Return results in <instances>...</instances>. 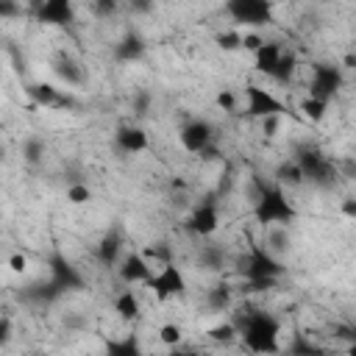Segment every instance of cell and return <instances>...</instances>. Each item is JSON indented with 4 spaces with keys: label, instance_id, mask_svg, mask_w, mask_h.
<instances>
[{
    "label": "cell",
    "instance_id": "1",
    "mask_svg": "<svg viewBox=\"0 0 356 356\" xmlns=\"http://www.w3.org/2000/svg\"><path fill=\"white\" fill-rule=\"evenodd\" d=\"M286 273L284 261L270 250V245L250 242L245 256L239 259V275L245 281V292H267L278 284V278Z\"/></svg>",
    "mask_w": 356,
    "mask_h": 356
},
{
    "label": "cell",
    "instance_id": "2",
    "mask_svg": "<svg viewBox=\"0 0 356 356\" xmlns=\"http://www.w3.org/2000/svg\"><path fill=\"white\" fill-rule=\"evenodd\" d=\"M239 325V339L248 350L253 353H275L281 350V334L284 325L281 320L267 312V309H245L236 320Z\"/></svg>",
    "mask_w": 356,
    "mask_h": 356
},
{
    "label": "cell",
    "instance_id": "3",
    "mask_svg": "<svg viewBox=\"0 0 356 356\" xmlns=\"http://www.w3.org/2000/svg\"><path fill=\"white\" fill-rule=\"evenodd\" d=\"M253 220L264 228H286L298 220V206L289 200L281 184H261L256 181L253 197Z\"/></svg>",
    "mask_w": 356,
    "mask_h": 356
},
{
    "label": "cell",
    "instance_id": "4",
    "mask_svg": "<svg viewBox=\"0 0 356 356\" xmlns=\"http://www.w3.org/2000/svg\"><path fill=\"white\" fill-rule=\"evenodd\" d=\"M225 14L236 28L261 31L275 17V0H225Z\"/></svg>",
    "mask_w": 356,
    "mask_h": 356
},
{
    "label": "cell",
    "instance_id": "5",
    "mask_svg": "<svg viewBox=\"0 0 356 356\" xmlns=\"http://www.w3.org/2000/svg\"><path fill=\"white\" fill-rule=\"evenodd\" d=\"M150 289V295L159 300V303H170V300H178L186 295L189 289V281H186V273L175 264V261H164L153 270L150 281L145 284Z\"/></svg>",
    "mask_w": 356,
    "mask_h": 356
},
{
    "label": "cell",
    "instance_id": "6",
    "mask_svg": "<svg viewBox=\"0 0 356 356\" xmlns=\"http://www.w3.org/2000/svg\"><path fill=\"white\" fill-rule=\"evenodd\" d=\"M295 159H298V164H300V170L306 175V184H312L317 189H334V184H337V167H334V161L325 153H320L317 147H309L306 145V147H298Z\"/></svg>",
    "mask_w": 356,
    "mask_h": 356
},
{
    "label": "cell",
    "instance_id": "7",
    "mask_svg": "<svg viewBox=\"0 0 356 356\" xmlns=\"http://www.w3.org/2000/svg\"><path fill=\"white\" fill-rule=\"evenodd\" d=\"M345 86V72L339 64L334 61H314L312 72H309V83H306V95L320 97V100H334Z\"/></svg>",
    "mask_w": 356,
    "mask_h": 356
},
{
    "label": "cell",
    "instance_id": "8",
    "mask_svg": "<svg viewBox=\"0 0 356 356\" xmlns=\"http://www.w3.org/2000/svg\"><path fill=\"white\" fill-rule=\"evenodd\" d=\"M242 114L248 120L261 122L267 117H284L286 114V106L267 86H261V83H245V111Z\"/></svg>",
    "mask_w": 356,
    "mask_h": 356
},
{
    "label": "cell",
    "instance_id": "9",
    "mask_svg": "<svg viewBox=\"0 0 356 356\" xmlns=\"http://www.w3.org/2000/svg\"><path fill=\"white\" fill-rule=\"evenodd\" d=\"M220 206L214 200H200L189 209V214L184 217V231L195 239H209L220 231Z\"/></svg>",
    "mask_w": 356,
    "mask_h": 356
},
{
    "label": "cell",
    "instance_id": "10",
    "mask_svg": "<svg viewBox=\"0 0 356 356\" xmlns=\"http://www.w3.org/2000/svg\"><path fill=\"white\" fill-rule=\"evenodd\" d=\"M178 142L186 153H197L203 156L211 145H214V125L206 117H189L186 122H181L178 128Z\"/></svg>",
    "mask_w": 356,
    "mask_h": 356
},
{
    "label": "cell",
    "instance_id": "11",
    "mask_svg": "<svg viewBox=\"0 0 356 356\" xmlns=\"http://www.w3.org/2000/svg\"><path fill=\"white\" fill-rule=\"evenodd\" d=\"M114 270H117V278H120L122 286H139V284L150 281L156 264L147 259L145 250H125Z\"/></svg>",
    "mask_w": 356,
    "mask_h": 356
},
{
    "label": "cell",
    "instance_id": "12",
    "mask_svg": "<svg viewBox=\"0 0 356 356\" xmlns=\"http://www.w3.org/2000/svg\"><path fill=\"white\" fill-rule=\"evenodd\" d=\"M31 6L44 28H70L75 22V0H31Z\"/></svg>",
    "mask_w": 356,
    "mask_h": 356
},
{
    "label": "cell",
    "instance_id": "13",
    "mask_svg": "<svg viewBox=\"0 0 356 356\" xmlns=\"http://www.w3.org/2000/svg\"><path fill=\"white\" fill-rule=\"evenodd\" d=\"M47 275L61 286L64 295H67V292H78V289L86 286L83 273H81L64 253H50V256H47Z\"/></svg>",
    "mask_w": 356,
    "mask_h": 356
},
{
    "label": "cell",
    "instance_id": "14",
    "mask_svg": "<svg viewBox=\"0 0 356 356\" xmlns=\"http://www.w3.org/2000/svg\"><path fill=\"white\" fill-rule=\"evenodd\" d=\"M150 147V136L142 125L136 122H125L114 131V150L122 153V156H139Z\"/></svg>",
    "mask_w": 356,
    "mask_h": 356
},
{
    "label": "cell",
    "instance_id": "15",
    "mask_svg": "<svg viewBox=\"0 0 356 356\" xmlns=\"http://www.w3.org/2000/svg\"><path fill=\"white\" fill-rule=\"evenodd\" d=\"M25 95L33 106L39 108H67L72 106V97L64 95L56 83H47V81H36V83H28L25 86Z\"/></svg>",
    "mask_w": 356,
    "mask_h": 356
},
{
    "label": "cell",
    "instance_id": "16",
    "mask_svg": "<svg viewBox=\"0 0 356 356\" xmlns=\"http://www.w3.org/2000/svg\"><path fill=\"white\" fill-rule=\"evenodd\" d=\"M145 53H147V42H145L142 33H136V31L122 33V36L114 42V47H111V58H114L117 64H136V61L145 58Z\"/></svg>",
    "mask_w": 356,
    "mask_h": 356
},
{
    "label": "cell",
    "instance_id": "17",
    "mask_svg": "<svg viewBox=\"0 0 356 356\" xmlns=\"http://www.w3.org/2000/svg\"><path fill=\"white\" fill-rule=\"evenodd\" d=\"M50 70H53V75H56L67 89H75V86H81V83L86 81V70H83V64H81L78 58H72L70 53H58V56L53 58Z\"/></svg>",
    "mask_w": 356,
    "mask_h": 356
},
{
    "label": "cell",
    "instance_id": "18",
    "mask_svg": "<svg viewBox=\"0 0 356 356\" xmlns=\"http://www.w3.org/2000/svg\"><path fill=\"white\" fill-rule=\"evenodd\" d=\"M111 306H114L117 320L125 323V325H134V323L142 320V300H139V295H136L134 286L120 289V292L114 295V303H111Z\"/></svg>",
    "mask_w": 356,
    "mask_h": 356
},
{
    "label": "cell",
    "instance_id": "19",
    "mask_svg": "<svg viewBox=\"0 0 356 356\" xmlns=\"http://www.w3.org/2000/svg\"><path fill=\"white\" fill-rule=\"evenodd\" d=\"M122 245H125V242H122V234H120V231H106V234L100 236V242L95 245V259H97V264H103V267H117L120 259H122V253H125Z\"/></svg>",
    "mask_w": 356,
    "mask_h": 356
},
{
    "label": "cell",
    "instance_id": "20",
    "mask_svg": "<svg viewBox=\"0 0 356 356\" xmlns=\"http://www.w3.org/2000/svg\"><path fill=\"white\" fill-rule=\"evenodd\" d=\"M281 56H284L281 42H275V39H264V44L253 53V67H256V72L270 78V75H273V70L278 67Z\"/></svg>",
    "mask_w": 356,
    "mask_h": 356
},
{
    "label": "cell",
    "instance_id": "21",
    "mask_svg": "<svg viewBox=\"0 0 356 356\" xmlns=\"http://www.w3.org/2000/svg\"><path fill=\"white\" fill-rule=\"evenodd\" d=\"M206 309L211 312V314H225V312H231L234 309V286L231 284H225V281H220V284H211L209 289H206Z\"/></svg>",
    "mask_w": 356,
    "mask_h": 356
},
{
    "label": "cell",
    "instance_id": "22",
    "mask_svg": "<svg viewBox=\"0 0 356 356\" xmlns=\"http://www.w3.org/2000/svg\"><path fill=\"white\" fill-rule=\"evenodd\" d=\"M273 178H275V184H281V186H303V184H306V175H303L298 159H286V161H281V164L275 167Z\"/></svg>",
    "mask_w": 356,
    "mask_h": 356
},
{
    "label": "cell",
    "instance_id": "23",
    "mask_svg": "<svg viewBox=\"0 0 356 356\" xmlns=\"http://www.w3.org/2000/svg\"><path fill=\"white\" fill-rule=\"evenodd\" d=\"M197 267L200 270H209V273H217V270H222L225 267V250L220 248V245H214V242H206V245H200V250H197Z\"/></svg>",
    "mask_w": 356,
    "mask_h": 356
},
{
    "label": "cell",
    "instance_id": "24",
    "mask_svg": "<svg viewBox=\"0 0 356 356\" xmlns=\"http://www.w3.org/2000/svg\"><path fill=\"white\" fill-rule=\"evenodd\" d=\"M328 100H320V97H312V95H306L303 100H300V114L309 120V122H323L325 120V114H328Z\"/></svg>",
    "mask_w": 356,
    "mask_h": 356
},
{
    "label": "cell",
    "instance_id": "25",
    "mask_svg": "<svg viewBox=\"0 0 356 356\" xmlns=\"http://www.w3.org/2000/svg\"><path fill=\"white\" fill-rule=\"evenodd\" d=\"M206 337H209L211 342H217V345H234V342L239 339V325L231 323V320H225V323L211 325V328L206 331Z\"/></svg>",
    "mask_w": 356,
    "mask_h": 356
},
{
    "label": "cell",
    "instance_id": "26",
    "mask_svg": "<svg viewBox=\"0 0 356 356\" xmlns=\"http://www.w3.org/2000/svg\"><path fill=\"white\" fill-rule=\"evenodd\" d=\"M295 72H298V56L292 50H284V56H281V61H278V67L273 70L270 78L275 83H289L295 78Z\"/></svg>",
    "mask_w": 356,
    "mask_h": 356
},
{
    "label": "cell",
    "instance_id": "27",
    "mask_svg": "<svg viewBox=\"0 0 356 356\" xmlns=\"http://www.w3.org/2000/svg\"><path fill=\"white\" fill-rule=\"evenodd\" d=\"M44 153H47V145H44L42 136H28V139L22 142V161H25V164H31V167L42 164Z\"/></svg>",
    "mask_w": 356,
    "mask_h": 356
},
{
    "label": "cell",
    "instance_id": "28",
    "mask_svg": "<svg viewBox=\"0 0 356 356\" xmlns=\"http://www.w3.org/2000/svg\"><path fill=\"white\" fill-rule=\"evenodd\" d=\"M214 44L222 50V53H236L242 50V28H225L214 36Z\"/></svg>",
    "mask_w": 356,
    "mask_h": 356
},
{
    "label": "cell",
    "instance_id": "29",
    "mask_svg": "<svg viewBox=\"0 0 356 356\" xmlns=\"http://www.w3.org/2000/svg\"><path fill=\"white\" fill-rule=\"evenodd\" d=\"M64 197H67L70 206H86L92 200V186L83 184V181H72V184H67Z\"/></svg>",
    "mask_w": 356,
    "mask_h": 356
},
{
    "label": "cell",
    "instance_id": "30",
    "mask_svg": "<svg viewBox=\"0 0 356 356\" xmlns=\"http://www.w3.org/2000/svg\"><path fill=\"white\" fill-rule=\"evenodd\" d=\"M156 337H159L161 345H167V348H178L181 339H184V328H181L178 323H161L159 331H156Z\"/></svg>",
    "mask_w": 356,
    "mask_h": 356
},
{
    "label": "cell",
    "instance_id": "31",
    "mask_svg": "<svg viewBox=\"0 0 356 356\" xmlns=\"http://www.w3.org/2000/svg\"><path fill=\"white\" fill-rule=\"evenodd\" d=\"M150 108H153V95L147 89H136L131 95V111H134V117H147Z\"/></svg>",
    "mask_w": 356,
    "mask_h": 356
},
{
    "label": "cell",
    "instance_id": "32",
    "mask_svg": "<svg viewBox=\"0 0 356 356\" xmlns=\"http://www.w3.org/2000/svg\"><path fill=\"white\" fill-rule=\"evenodd\" d=\"M106 350H108V353H114V356H134V353H139V350H142V345H139V339L131 334V337H125V339L108 342V345H106Z\"/></svg>",
    "mask_w": 356,
    "mask_h": 356
},
{
    "label": "cell",
    "instance_id": "33",
    "mask_svg": "<svg viewBox=\"0 0 356 356\" xmlns=\"http://www.w3.org/2000/svg\"><path fill=\"white\" fill-rule=\"evenodd\" d=\"M145 253H147V259L159 267V264H164V261H175L172 259V248H170V242H153L150 248H145Z\"/></svg>",
    "mask_w": 356,
    "mask_h": 356
},
{
    "label": "cell",
    "instance_id": "34",
    "mask_svg": "<svg viewBox=\"0 0 356 356\" xmlns=\"http://www.w3.org/2000/svg\"><path fill=\"white\" fill-rule=\"evenodd\" d=\"M214 106L220 108V111H225V114H234L236 111V106H239V97H236V92L234 89H220L217 95H214Z\"/></svg>",
    "mask_w": 356,
    "mask_h": 356
},
{
    "label": "cell",
    "instance_id": "35",
    "mask_svg": "<svg viewBox=\"0 0 356 356\" xmlns=\"http://www.w3.org/2000/svg\"><path fill=\"white\" fill-rule=\"evenodd\" d=\"M286 350H289V353H317L320 348H317L312 339H306L303 334H298V337H295V339L286 345Z\"/></svg>",
    "mask_w": 356,
    "mask_h": 356
},
{
    "label": "cell",
    "instance_id": "36",
    "mask_svg": "<svg viewBox=\"0 0 356 356\" xmlns=\"http://www.w3.org/2000/svg\"><path fill=\"white\" fill-rule=\"evenodd\" d=\"M122 0H92V11L97 17H114Z\"/></svg>",
    "mask_w": 356,
    "mask_h": 356
},
{
    "label": "cell",
    "instance_id": "37",
    "mask_svg": "<svg viewBox=\"0 0 356 356\" xmlns=\"http://www.w3.org/2000/svg\"><path fill=\"white\" fill-rule=\"evenodd\" d=\"M122 3L128 6V11L134 17H145V14H150L156 8V0H122Z\"/></svg>",
    "mask_w": 356,
    "mask_h": 356
},
{
    "label": "cell",
    "instance_id": "38",
    "mask_svg": "<svg viewBox=\"0 0 356 356\" xmlns=\"http://www.w3.org/2000/svg\"><path fill=\"white\" fill-rule=\"evenodd\" d=\"M261 44H264V36H261L259 31H245V33H242V50L256 53Z\"/></svg>",
    "mask_w": 356,
    "mask_h": 356
},
{
    "label": "cell",
    "instance_id": "39",
    "mask_svg": "<svg viewBox=\"0 0 356 356\" xmlns=\"http://www.w3.org/2000/svg\"><path fill=\"white\" fill-rule=\"evenodd\" d=\"M22 14V3L19 0H0V17L3 19H14Z\"/></svg>",
    "mask_w": 356,
    "mask_h": 356
},
{
    "label": "cell",
    "instance_id": "40",
    "mask_svg": "<svg viewBox=\"0 0 356 356\" xmlns=\"http://www.w3.org/2000/svg\"><path fill=\"white\" fill-rule=\"evenodd\" d=\"M11 337H14V323H11L8 314H3V317H0V345L6 348V345L11 342Z\"/></svg>",
    "mask_w": 356,
    "mask_h": 356
},
{
    "label": "cell",
    "instance_id": "41",
    "mask_svg": "<svg viewBox=\"0 0 356 356\" xmlns=\"http://www.w3.org/2000/svg\"><path fill=\"white\" fill-rule=\"evenodd\" d=\"M339 214L350 222H356V197H342L339 200Z\"/></svg>",
    "mask_w": 356,
    "mask_h": 356
},
{
    "label": "cell",
    "instance_id": "42",
    "mask_svg": "<svg viewBox=\"0 0 356 356\" xmlns=\"http://www.w3.org/2000/svg\"><path fill=\"white\" fill-rule=\"evenodd\" d=\"M8 270L11 273H25L28 270V256L25 253H11L8 256Z\"/></svg>",
    "mask_w": 356,
    "mask_h": 356
},
{
    "label": "cell",
    "instance_id": "43",
    "mask_svg": "<svg viewBox=\"0 0 356 356\" xmlns=\"http://www.w3.org/2000/svg\"><path fill=\"white\" fill-rule=\"evenodd\" d=\"M278 128H281V117H267V120H261V134H264V136H275Z\"/></svg>",
    "mask_w": 356,
    "mask_h": 356
},
{
    "label": "cell",
    "instance_id": "44",
    "mask_svg": "<svg viewBox=\"0 0 356 356\" xmlns=\"http://www.w3.org/2000/svg\"><path fill=\"white\" fill-rule=\"evenodd\" d=\"M348 353L356 356V331H350V345H348Z\"/></svg>",
    "mask_w": 356,
    "mask_h": 356
},
{
    "label": "cell",
    "instance_id": "45",
    "mask_svg": "<svg viewBox=\"0 0 356 356\" xmlns=\"http://www.w3.org/2000/svg\"><path fill=\"white\" fill-rule=\"evenodd\" d=\"M345 64H348V67H353V70H356V53H350V56H348V58H345Z\"/></svg>",
    "mask_w": 356,
    "mask_h": 356
}]
</instances>
